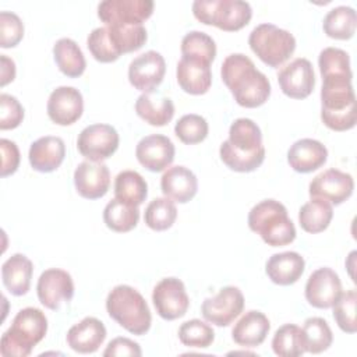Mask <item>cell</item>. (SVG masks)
Here are the masks:
<instances>
[{
    "instance_id": "cell-1",
    "label": "cell",
    "mask_w": 357,
    "mask_h": 357,
    "mask_svg": "<svg viewBox=\"0 0 357 357\" xmlns=\"http://www.w3.org/2000/svg\"><path fill=\"white\" fill-rule=\"evenodd\" d=\"M220 75L237 105L243 107L254 109L262 106L271 96L268 77L243 53L229 54L222 63Z\"/></svg>"
},
{
    "instance_id": "cell-2",
    "label": "cell",
    "mask_w": 357,
    "mask_h": 357,
    "mask_svg": "<svg viewBox=\"0 0 357 357\" xmlns=\"http://www.w3.org/2000/svg\"><path fill=\"white\" fill-rule=\"evenodd\" d=\"M222 162L234 172L250 173L265 160L262 132L251 119H236L229 128V138L219 148Z\"/></svg>"
},
{
    "instance_id": "cell-3",
    "label": "cell",
    "mask_w": 357,
    "mask_h": 357,
    "mask_svg": "<svg viewBox=\"0 0 357 357\" xmlns=\"http://www.w3.org/2000/svg\"><path fill=\"white\" fill-rule=\"evenodd\" d=\"M353 75H325L321 88V120L333 131H347L357 123Z\"/></svg>"
},
{
    "instance_id": "cell-4",
    "label": "cell",
    "mask_w": 357,
    "mask_h": 357,
    "mask_svg": "<svg viewBox=\"0 0 357 357\" xmlns=\"http://www.w3.org/2000/svg\"><path fill=\"white\" fill-rule=\"evenodd\" d=\"M46 332L47 318L45 312L35 307L22 308L0 339V354L3 357H26Z\"/></svg>"
},
{
    "instance_id": "cell-5",
    "label": "cell",
    "mask_w": 357,
    "mask_h": 357,
    "mask_svg": "<svg viewBox=\"0 0 357 357\" xmlns=\"http://www.w3.org/2000/svg\"><path fill=\"white\" fill-rule=\"evenodd\" d=\"M106 311L127 332L142 336L152 324L151 310L142 294L128 284H119L106 298Z\"/></svg>"
},
{
    "instance_id": "cell-6",
    "label": "cell",
    "mask_w": 357,
    "mask_h": 357,
    "mask_svg": "<svg viewBox=\"0 0 357 357\" xmlns=\"http://www.w3.org/2000/svg\"><path fill=\"white\" fill-rule=\"evenodd\" d=\"M248 227L271 247H283L294 241L296 227L286 206L276 199H264L248 213Z\"/></svg>"
},
{
    "instance_id": "cell-7",
    "label": "cell",
    "mask_w": 357,
    "mask_h": 357,
    "mask_svg": "<svg viewBox=\"0 0 357 357\" xmlns=\"http://www.w3.org/2000/svg\"><path fill=\"white\" fill-rule=\"evenodd\" d=\"M192 14L205 25L234 32L251 21L252 8L250 3L243 0H195Z\"/></svg>"
},
{
    "instance_id": "cell-8",
    "label": "cell",
    "mask_w": 357,
    "mask_h": 357,
    "mask_svg": "<svg viewBox=\"0 0 357 357\" xmlns=\"http://www.w3.org/2000/svg\"><path fill=\"white\" fill-rule=\"evenodd\" d=\"M248 45L264 64L278 68L294 53L296 38L283 28L264 22L251 31Z\"/></svg>"
},
{
    "instance_id": "cell-9",
    "label": "cell",
    "mask_w": 357,
    "mask_h": 357,
    "mask_svg": "<svg viewBox=\"0 0 357 357\" xmlns=\"http://www.w3.org/2000/svg\"><path fill=\"white\" fill-rule=\"evenodd\" d=\"M120 137L110 124L96 123L85 127L78 138V152L91 162H102L109 159L119 148Z\"/></svg>"
},
{
    "instance_id": "cell-10",
    "label": "cell",
    "mask_w": 357,
    "mask_h": 357,
    "mask_svg": "<svg viewBox=\"0 0 357 357\" xmlns=\"http://www.w3.org/2000/svg\"><path fill=\"white\" fill-rule=\"evenodd\" d=\"M152 13L151 0H105L98 4V17L105 25H142Z\"/></svg>"
},
{
    "instance_id": "cell-11",
    "label": "cell",
    "mask_w": 357,
    "mask_h": 357,
    "mask_svg": "<svg viewBox=\"0 0 357 357\" xmlns=\"http://www.w3.org/2000/svg\"><path fill=\"white\" fill-rule=\"evenodd\" d=\"M152 303L158 315L166 321H174L184 317L190 307L185 286L177 278L162 279L153 287Z\"/></svg>"
},
{
    "instance_id": "cell-12",
    "label": "cell",
    "mask_w": 357,
    "mask_h": 357,
    "mask_svg": "<svg viewBox=\"0 0 357 357\" xmlns=\"http://www.w3.org/2000/svg\"><path fill=\"white\" fill-rule=\"evenodd\" d=\"M244 310V296L238 287L225 286L215 297L205 298L201 312L205 321L216 326H229Z\"/></svg>"
},
{
    "instance_id": "cell-13",
    "label": "cell",
    "mask_w": 357,
    "mask_h": 357,
    "mask_svg": "<svg viewBox=\"0 0 357 357\" xmlns=\"http://www.w3.org/2000/svg\"><path fill=\"white\" fill-rule=\"evenodd\" d=\"M166 61L159 52L148 50L137 56L128 66L130 84L142 93H152L162 84Z\"/></svg>"
},
{
    "instance_id": "cell-14",
    "label": "cell",
    "mask_w": 357,
    "mask_h": 357,
    "mask_svg": "<svg viewBox=\"0 0 357 357\" xmlns=\"http://www.w3.org/2000/svg\"><path fill=\"white\" fill-rule=\"evenodd\" d=\"M38 298L49 310H59L63 303L74 297V282L71 275L59 268H50L40 273L36 283Z\"/></svg>"
},
{
    "instance_id": "cell-15",
    "label": "cell",
    "mask_w": 357,
    "mask_h": 357,
    "mask_svg": "<svg viewBox=\"0 0 357 357\" xmlns=\"http://www.w3.org/2000/svg\"><path fill=\"white\" fill-rule=\"evenodd\" d=\"M354 190L353 176L339 169H328L317 174L308 187V192L315 198H322L333 205L347 201Z\"/></svg>"
},
{
    "instance_id": "cell-16",
    "label": "cell",
    "mask_w": 357,
    "mask_h": 357,
    "mask_svg": "<svg viewBox=\"0 0 357 357\" xmlns=\"http://www.w3.org/2000/svg\"><path fill=\"white\" fill-rule=\"evenodd\" d=\"M282 92L291 99H305L315 88V74L310 60L297 57L278 73Z\"/></svg>"
},
{
    "instance_id": "cell-17",
    "label": "cell",
    "mask_w": 357,
    "mask_h": 357,
    "mask_svg": "<svg viewBox=\"0 0 357 357\" xmlns=\"http://www.w3.org/2000/svg\"><path fill=\"white\" fill-rule=\"evenodd\" d=\"M304 293L310 305L321 310L331 308L342 294L340 278L332 268H318L310 275Z\"/></svg>"
},
{
    "instance_id": "cell-18",
    "label": "cell",
    "mask_w": 357,
    "mask_h": 357,
    "mask_svg": "<svg viewBox=\"0 0 357 357\" xmlns=\"http://www.w3.org/2000/svg\"><path fill=\"white\" fill-rule=\"evenodd\" d=\"M46 110L54 124L71 126L82 116V93L74 86H59L49 95Z\"/></svg>"
},
{
    "instance_id": "cell-19",
    "label": "cell",
    "mask_w": 357,
    "mask_h": 357,
    "mask_svg": "<svg viewBox=\"0 0 357 357\" xmlns=\"http://www.w3.org/2000/svg\"><path fill=\"white\" fill-rule=\"evenodd\" d=\"M174 145L170 138L162 134H151L139 139L135 148L137 160L149 172L166 170L174 160Z\"/></svg>"
},
{
    "instance_id": "cell-20",
    "label": "cell",
    "mask_w": 357,
    "mask_h": 357,
    "mask_svg": "<svg viewBox=\"0 0 357 357\" xmlns=\"http://www.w3.org/2000/svg\"><path fill=\"white\" fill-rule=\"evenodd\" d=\"M77 192L86 199H98L106 195L110 187L109 167L102 162H81L74 172Z\"/></svg>"
},
{
    "instance_id": "cell-21",
    "label": "cell",
    "mask_w": 357,
    "mask_h": 357,
    "mask_svg": "<svg viewBox=\"0 0 357 357\" xmlns=\"http://www.w3.org/2000/svg\"><path fill=\"white\" fill-rule=\"evenodd\" d=\"M106 339V328L103 322L95 317H85L73 325L66 336L71 350L81 354L95 353Z\"/></svg>"
},
{
    "instance_id": "cell-22",
    "label": "cell",
    "mask_w": 357,
    "mask_h": 357,
    "mask_svg": "<svg viewBox=\"0 0 357 357\" xmlns=\"http://www.w3.org/2000/svg\"><path fill=\"white\" fill-rule=\"evenodd\" d=\"M176 78L184 92L190 95H204L212 85L211 64L198 59L181 56L177 63Z\"/></svg>"
},
{
    "instance_id": "cell-23",
    "label": "cell",
    "mask_w": 357,
    "mask_h": 357,
    "mask_svg": "<svg viewBox=\"0 0 357 357\" xmlns=\"http://www.w3.org/2000/svg\"><path fill=\"white\" fill-rule=\"evenodd\" d=\"M66 156V145L60 137L45 135L33 141L29 146L28 159L33 170L50 173L60 167Z\"/></svg>"
},
{
    "instance_id": "cell-24",
    "label": "cell",
    "mask_w": 357,
    "mask_h": 357,
    "mask_svg": "<svg viewBox=\"0 0 357 357\" xmlns=\"http://www.w3.org/2000/svg\"><path fill=\"white\" fill-rule=\"evenodd\" d=\"M326 146L312 138H301L290 145L287 151V162L297 173H311L326 163Z\"/></svg>"
},
{
    "instance_id": "cell-25",
    "label": "cell",
    "mask_w": 357,
    "mask_h": 357,
    "mask_svg": "<svg viewBox=\"0 0 357 357\" xmlns=\"http://www.w3.org/2000/svg\"><path fill=\"white\" fill-rule=\"evenodd\" d=\"M160 190L172 201L185 204L198 191V178L185 166L169 167L160 177Z\"/></svg>"
},
{
    "instance_id": "cell-26",
    "label": "cell",
    "mask_w": 357,
    "mask_h": 357,
    "mask_svg": "<svg viewBox=\"0 0 357 357\" xmlns=\"http://www.w3.org/2000/svg\"><path fill=\"white\" fill-rule=\"evenodd\" d=\"M305 269L304 258L296 251H284L273 254L265 266L268 278L279 286H290L296 283Z\"/></svg>"
},
{
    "instance_id": "cell-27",
    "label": "cell",
    "mask_w": 357,
    "mask_h": 357,
    "mask_svg": "<svg viewBox=\"0 0 357 357\" xmlns=\"http://www.w3.org/2000/svg\"><path fill=\"white\" fill-rule=\"evenodd\" d=\"M271 329L268 317L257 310L247 311L231 329L233 340L243 347H257L264 343Z\"/></svg>"
},
{
    "instance_id": "cell-28",
    "label": "cell",
    "mask_w": 357,
    "mask_h": 357,
    "mask_svg": "<svg viewBox=\"0 0 357 357\" xmlns=\"http://www.w3.org/2000/svg\"><path fill=\"white\" fill-rule=\"evenodd\" d=\"M32 273V261L20 252L7 258L1 265L3 284L13 296H24L28 293Z\"/></svg>"
},
{
    "instance_id": "cell-29",
    "label": "cell",
    "mask_w": 357,
    "mask_h": 357,
    "mask_svg": "<svg viewBox=\"0 0 357 357\" xmlns=\"http://www.w3.org/2000/svg\"><path fill=\"white\" fill-rule=\"evenodd\" d=\"M152 93H141L137 98L135 112L149 126H166L174 116L173 100L166 96H153Z\"/></svg>"
},
{
    "instance_id": "cell-30",
    "label": "cell",
    "mask_w": 357,
    "mask_h": 357,
    "mask_svg": "<svg viewBox=\"0 0 357 357\" xmlns=\"http://www.w3.org/2000/svg\"><path fill=\"white\" fill-rule=\"evenodd\" d=\"M53 57L59 70L68 78L84 74L86 61L78 43L70 38H60L53 46Z\"/></svg>"
},
{
    "instance_id": "cell-31",
    "label": "cell",
    "mask_w": 357,
    "mask_h": 357,
    "mask_svg": "<svg viewBox=\"0 0 357 357\" xmlns=\"http://www.w3.org/2000/svg\"><path fill=\"white\" fill-rule=\"evenodd\" d=\"M333 218L332 204L312 197L311 201L305 202L298 211V222L304 231L315 234L328 229Z\"/></svg>"
},
{
    "instance_id": "cell-32",
    "label": "cell",
    "mask_w": 357,
    "mask_h": 357,
    "mask_svg": "<svg viewBox=\"0 0 357 357\" xmlns=\"http://www.w3.org/2000/svg\"><path fill=\"white\" fill-rule=\"evenodd\" d=\"M148 197V184L135 170H123L114 178V198L139 206Z\"/></svg>"
},
{
    "instance_id": "cell-33",
    "label": "cell",
    "mask_w": 357,
    "mask_h": 357,
    "mask_svg": "<svg viewBox=\"0 0 357 357\" xmlns=\"http://www.w3.org/2000/svg\"><path fill=\"white\" fill-rule=\"evenodd\" d=\"M357 25V15L353 7L337 6L328 11L324 18L322 28L326 36L339 40L353 38Z\"/></svg>"
},
{
    "instance_id": "cell-34",
    "label": "cell",
    "mask_w": 357,
    "mask_h": 357,
    "mask_svg": "<svg viewBox=\"0 0 357 357\" xmlns=\"http://www.w3.org/2000/svg\"><path fill=\"white\" fill-rule=\"evenodd\" d=\"M139 220V209L135 205L126 204L117 198L107 202L103 209L105 225L116 233L132 230Z\"/></svg>"
},
{
    "instance_id": "cell-35",
    "label": "cell",
    "mask_w": 357,
    "mask_h": 357,
    "mask_svg": "<svg viewBox=\"0 0 357 357\" xmlns=\"http://www.w3.org/2000/svg\"><path fill=\"white\" fill-rule=\"evenodd\" d=\"M110 42L117 53H131L141 49L146 39V29L144 25H105Z\"/></svg>"
},
{
    "instance_id": "cell-36",
    "label": "cell",
    "mask_w": 357,
    "mask_h": 357,
    "mask_svg": "<svg viewBox=\"0 0 357 357\" xmlns=\"http://www.w3.org/2000/svg\"><path fill=\"white\" fill-rule=\"evenodd\" d=\"M273 353L279 357H298L305 353L303 331L294 324L282 325L272 337Z\"/></svg>"
},
{
    "instance_id": "cell-37",
    "label": "cell",
    "mask_w": 357,
    "mask_h": 357,
    "mask_svg": "<svg viewBox=\"0 0 357 357\" xmlns=\"http://www.w3.org/2000/svg\"><path fill=\"white\" fill-rule=\"evenodd\" d=\"M305 351L312 354H319L328 350L333 342L332 331L328 322L319 317H311L304 321L301 328Z\"/></svg>"
},
{
    "instance_id": "cell-38",
    "label": "cell",
    "mask_w": 357,
    "mask_h": 357,
    "mask_svg": "<svg viewBox=\"0 0 357 357\" xmlns=\"http://www.w3.org/2000/svg\"><path fill=\"white\" fill-rule=\"evenodd\" d=\"M177 219V208L174 201L167 197L152 199L145 208L144 220L146 226L155 231H165L173 226Z\"/></svg>"
},
{
    "instance_id": "cell-39",
    "label": "cell",
    "mask_w": 357,
    "mask_h": 357,
    "mask_svg": "<svg viewBox=\"0 0 357 357\" xmlns=\"http://www.w3.org/2000/svg\"><path fill=\"white\" fill-rule=\"evenodd\" d=\"M181 56L212 63L216 57V43L205 32L191 31L181 39Z\"/></svg>"
},
{
    "instance_id": "cell-40",
    "label": "cell",
    "mask_w": 357,
    "mask_h": 357,
    "mask_svg": "<svg viewBox=\"0 0 357 357\" xmlns=\"http://www.w3.org/2000/svg\"><path fill=\"white\" fill-rule=\"evenodd\" d=\"M178 339L187 347L205 349L213 343L215 332L206 322L194 318L181 324L178 328Z\"/></svg>"
},
{
    "instance_id": "cell-41",
    "label": "cell",
    "mask_w": 357,
    "mask_h": 357,
    "mask_svg": "<svg viewBox=\"0 0 357 357\" xmlns=\"http://www.w3.org/2000/svg\"><path fill=\"white\" fill-rule=\"evenodd\" d=\"M209 126L208 121L199 114H184L178 119L174 126L176 137L187 145H194L202 142L208 137Z\"/></svg>"
},
{
    "instance_id": "cell-42",
    "label": "cell",
    "mask_w": 357,
    "mask_h": 357,
    "mask_svg": "<svg viewBox=\"0 0 357 357\" xmlns=\"http://www.w3.org/2000/svg\"><path fill=\"white\" fill-rule=\"evenodd\" d=\"M356 305H357V293L354 289L346 290L339 296L335 301L333 307V319L337 326L346 333L357 332V321H356Z\"/></svg>"
},
{
    "instance_id": "cell-43",
    "label": "cell",
    "mask_w": 357,
    "mask_h": 357,
    "mask_svg": "<svg viewBox=\"0 0 357 357\" xmlns=\"http://www.w3.org/2000/svg\"><path fill=\"white\" fill-rule=\"evenodd\" d=\"M321 77L325 75H353L349 53L339 47H325L318 56Z\"/></svg>"
},
{
    "instance_id": "cell-44",
    "label": "cell",
    "mask_w": 357,
    "mask_h": 357,
    "mask_svg": "<svg viewBox=\"0 0 357 357\" xmlns=\"http://www.w3.org/2000/svg\"><path fill=\"white\" fill-rule=\"evenodd\" d=\"M86 46L91 54L93 56V59L100 63H113L120 57V54L117 53V50L114 49L113 43L109 39L106 26L95 28L88 35Z\"/></svg>"
},
{
    "instance_id": "cell-45",
    "label": "cell",
    "mask_w": 357,
    "mask_h": 357,
    "mask_svg": "<svg viewBox=\"0 0 357 357\" xmlns=\"http://www.w3.org/2000/svg\"><path fill=\"white\" fill-rule=\"evenodd\" d=\"M24 38V24L13 11L0 13V46L4 49L17 46Z\"/></svg>"
},
{
    "instance_id": "cell-46",
    "label": "cell",
    "mask_w": 357,
    "mask_h": 357,
    "mask_svg": "<svg viewBox=\"0 0 357 357\" xmlns=\"http://www.w3.org/2000/svg\"><path fill=\"white\" fill-rule=\"evenodd\" d=\"M24 120V107L18 99L8 93L0 95V130L17 128Z\"/></svg>"
},
{
    "instance_id": "cell-47",
    "label": "cell",
    "mask_w": 357,
    "mask_h": 357,
    "mask_svg": "<svg viewBox=\"0 0 357 357\" xmlns=\"http://www.w3.org/2000/svg\"><path fill=\"white\" fill-rule=\"evenodd\" d=\"M1 148V177H7L14 174L20 166V151L15 142L1 138L0 139Z\"/></svg>"
},
{
    "instance_id": "cell-48",
    "label": "cell",
    "mask_w": 357,
    "mask_h": 357,
    "mask_svg": "<svg viewBox=\"0 0 357 357\" xmlns=\"http://www.w3.org/2000/svg\"><path fill=\"white\" fill-rule=\"evenodd\" d=\"M142 354V350L139 347V344L128 337H114L113 340L109 342V344L106 346L103 356L109 357V356H134V357H139Z\"/></svg>"
},
{
    "instance_id": "cell-49",
    "label": "cell",
    "mask_w": 357,
    "mask_h": 357,
    "mask_svg": "<svg viewBox=\"0 0 357 357\" xmlns=\"http://www.w3.org/2000/svg\"><path fill=\"white\" fill-rule=\"evenodd\" d=\"M0 61H1L0 85L6 86L8 82L14 81V78H15V63L13 59L7 57L6 54H0Z\"/></svg>"
}]
</instances>
